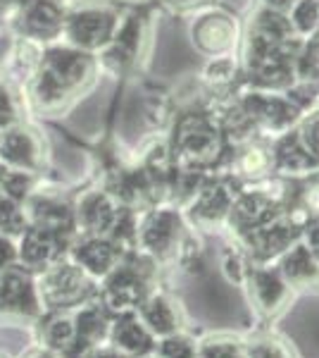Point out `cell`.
<instances>
[{
  "mask_svg": "<svg viewBox=\"0 0 319 358\" xmlns=\"http://www.w3.org/2000/svg\"><path fill=\"white\" fill-rule=\"evenodd\" d=\"M246 358H295L293 349L276 334H255L243 339Z\"/></svg>",
  "mask_w": 319,
  "mask_h": 358,
  "instance_id": "484cf974",
  "label": "cell"
},
{
  "mask_svg": "<svg viewBox=\"0 0 319 358\" xmlns=\"http://www.w3.org/2000/svg\"><path fill=\"white\" fill-rule=\"evenodd\" d=\"M155 342L158 339L148 332V327L138 320L136 313H126L112 317V325L107 332V344L121 351L129 358H143L155 351Z\"/></svg>",
  "mask_w": 319,
  "mask_h": 358,
  "instance_id": "d6986e66",
  "label": "cell"
},
{
  "mask_svg": "<svg viewBox=\"0 0 319 358\" xmlns=\"http://www.w3.org/2000/svg\"><path fill=\"white\" fill-rule=\"evenodd\" d=\"M191 34H193V43L198 45V50L210 57H224L236 45L239 27L226 13L212 10L195 20Z\"/></svg>",
  "mask_w": 319,
  "mask_h": 358,
  "instance_id": "e0dca14e",
  "label": "cell"
},
{
  "mask_svg": "<svg viewBox=\"0 0 319 358\" xmlns=\"http://www.w3.org/2000/svg\"><path fill=\"white\" fill-rule=\"evenodd\" d=\"M274 265L293 292L319 287V261L307 251L303 241H295L291 248H286Z\"/></svg>",
  "mask_w": 319,
  "mask_h": 358,
  "instance_id": "44dd1931",
  "label": "cell"
},
{
  "mask_svg": "<svg viewBox=\"0 0 319 358\" xmlns=\"http://www.w3.org/2000/svg\"><path fill=\"white\" fill-rule=\"evenodd\" d=\"M24 122L22 120V101L8 82H0V131Z\"/></svg>",
  "mask_w": 319,
  "mask_h": 358,
  "instance_id": "4dcf8cb0",
  "label": "cell"
},
{
  "mask_svg": "<svg viewBox=\"0 0 319 358\" xmlns=\"http://www.w3.org/2000/svg\"><path fill=\"white\" fill-rule=\"evenodd\" d=\"M0 358H8V356H5V354H0Z\"/></svg>",
  "mask_w": 319,
  "mask_h": 358,
  "instance_id": "ab89813d",
  "label": "cell"
},
{
  "mask_svg": "<svg viewBox=\"0 0 319 358\" xmlns=\"http://www.w3.org/2000/svg\"><path fill=\"white\" fill-rule=\"evenodd\" d=\"M72 241L65 236L48 232L36 224H27V229L15 239V258L20 268L29 273H40L48 265L57 263L67 256V248Z\"/></svg>",
  "mask_w": 319,
  "mask_h": 358,
  "instance_id": "30bf717a",
  "label": "cell"
},
{
  "mask_svg": "<svg viewBox=\"0 0 319 358\" xmlns=\"http://www.w3.org/2000/svg\"><path fill=\"white\" fill-rule=\"evenodd\" d=\"M198 354V339L186 330H179L155 342V358H195Z\"/></svg>",
  "mask_w": 319,
  "mask_h": 358,
  "instance_id": "4316f807",
  "label": "cell"
},
{
  "mask_svg": "<svg viewBox=\"0 0 319 358\" xmlns=\"http://www.w3.org/2000/svg\"><path fill=\"white\" fill-rule=\"evenodd\" d=\"M24 210L29 224H36V227H43L48 232H55L69 241L79 234L77 217H74V203H69L62 196L45 194L36 189L24 201Z\"/></svg>",
  "mask_w": 319,
  "mask_h": 358,
  "instance_id": "4fadbf2b",
  "label": "cell"
},
{
  "mask_svg": "<svg viewBox=\"0 0 319 358\" xmlns=\"http://www.w3.org/2000/svg\"><path fill=\"white\" fill-rule=\"evenodd\" d=\"M89 358H129V356H124L121 351H117L114 349L112 344H98V346H94L91 349V354H89Z\"/></svg>",
  "mask_w": 319,
  "mask_h": 358,
  "instance_id": "e575fe53",
  "label": "cell"
},
{
  "mask_svg": "<svg viewBox=\"0 0 319 358\" xmlns=\"http://www.w3.org/2000/svg\"><path fill=\"white\" fill-rule=\"evenodd\" d=\"M67 256L84 270L94 282L107 277L117 265L124 261L126 253L114 244L110 236H91L77 234L67 248Z\"/></svg>",
  "mask_w": 319,
  "mask_h": 358,
  "instance_id": "7c38bea8",
  "label": "cell"
},
{
  "mask_svg": "<svg viewBox=\"0 0 319 358\" xmlns=\"http://www.w3.org/2000/svg\"><path fill=\"white\" fill-rule=\"evenodd\" d=\"M300 241H303L307 251L319 261V210L307 215V220L300 227Z\"/></svg>",
  "mask_w": 319,
  "mask_h": 358,
  "instance_id": "1f68e13d",
  "label": "cell"
},
{
  "mask_svg": "<svg viewBox=\"0 0 319 358\" xmlns=\"http://www.w3.org/2000/svg\"><path fill=\"white\" fill-rule=\"evenodd\" d=\"M262 3H265V8H269V10H279V13H288V10L293 8L295 0H262Z\"/></svg>",
  "mask_w": 319,
  "mask_h": 358,
  "instance_id": "8d00e7d4",
  "label": "cell"
},
{
  "mask_svg": "<svg viewBox=\"0 0 319 358\" xmlns=\"http://www.w3.org/2000/svg\"><path fill=\"white\" fill-rule=\"evenodd\" d=\"M17 258H15V241L8 239V236H0V270L3 268H10L15 265Z\"/></svg>",
  "mask_w": 319,
  "mask_h": 358,
  "instance_id": "836d02e7",
  "label": "cell"
},
{
  "mask_svg": "<svg viewBox=\"0 0 319 358\" xmlns=\"http://www.w3.org/2000/svg\"><path fill=\"white\" fill-rule=\"evenodd\" d=\"M27 224L29 220L24 206L0 194V236H8L15 241L27 229Z\"/></svg>",
  "mask_w": 319,
  "mask_h": 358,
  "instance_id": "f546056e",
  "label": "cell"
},
{
  "mask_svg": "<svg viewBox=\"0 0 319 358\" xmlns=\"http://www.w3.org/2000/svg\"><path fill=\"white\" fill-rule=\"evenodd\" d=\"M234 196L236 192L231 189L229 182H202L198 192L188 199V222L200 229L222 227V224H226V217H229Z\"/></svg>",
  "mask_w": 319,
  "mask_h": 358,
  "instance_id": "5bb4252c",
  "label": "cell"
},
{
  "mask_svg": "<svg viewBox=\"0 0 319 358\" xmlns=\"http://www.w3.org/2000/svg\"><path fill=\"white\" fill-rule=\"evenodd\" d=\"M186 236L188 234L186 224H184V215L177 208L155 206L138 222L136 251L153 258L155 263H167L172 258H179V251H181Z\"/></svg>",
  "mask_w": 319,
  "mask_h": 358,
  "instance_id": "5b68a950",
  "label": "cell"
},
{
  "mask_svg": "<svg viewBox=\"0 0 319 358\" xmlns=\"http://www.w3.org/2000/svg\"><path fill=\"white\" fill-rule=\"evenodd\" d=\"M288 22L300 38L312 36L319 29V0H295L288 10Z\"/></svg>",
  "mask_w": 319,
  "mask_h": 358,
  "instance_id": "f1b7e54d",
  "label": "cell"
},
{
  "mask_svg": "<svg viewBox=\"0 0 319 358\" xmlns=\"http://www.w3.org/2000/svg\"><path fill=\"white\" fill-rule=\"evenodd\" d=\"M45 160L48 155H45L43 134L31 124L20 122L0 131V163L38 177L45 167Z\"/></svg>",
  "mask_w": 319,
  "mask_h": 358,
  "instance_id": "9c48e42d",
  "label": "cell"
},
{
  "mask_svg": "<svg viewBox=\"0 0 319 358\" xmlns=\"http://www.w3.org/2000/svg\"><path fill=\"white\" fill-rule=\"evenodd\" d=\"M10 17H13V29L20 38H27V41L38 45L62 41L65 8L55 0H29Z\"/></svg>",
  "mask_w": 319,
  "mask_h": 358,
  "instance_id": "52a82bcc",
  "label": "cell"
},
{
  "mask_svg": "<svg viewBox=\"0 0 319 358\" xmlns=\"http://www.w3.org/2000/svg\"><path fill=\"white\" fill-rule=\"evenodd\" d=\"M38 337L40 346H45V349L55 351V354L65 358L79 344L72 310H45V315L40 317Z\"/></svg>",
  "mask_w": 319,
  "mask_h": 358,
  "instance_id": "603a6c76",
  "label": "cell"
},
{
  "mask_svg": "<svg viewBox=\"0 0 319 358\" xmlns=\"http://www.w3.org/2000/svg\"><path fill=\"white\" fill-rule=\"evenodd\" d=\"M36 175L24 170H17L5 163H0V194L24 206V201L36 192Z\"/></svg>",
  "mask_w": 319,
  "mask_h": 358,
  "instance_id": "d4e9b609",
  "label": "cell"
},
{
  "mask_svg": "<svg viewBox=\"0 0 319 358\" xmlns=\"http://www.w3.org/2000/svg\"><path fill=\"white\" fill-rule=\"evenodd\" d=\"M143 358H155V356H153V354H150V356H143Z\"/></svg>",
  "mask_w": 319,
  "mask_h": 358,
  "instance_id": "f35d334b",
  "label": "cell"
},
{
  "mask_svg": "<svg viewBox=\"0 0 319 358\" xmlns=\"http://www.w3.org/2000/svg\"><path fill=\"white\" fill-rule=\"evenodd\" d=\"M22 358H62V356L55 354V351H50V349H45V346H38V349L27 351Z\"/></svg>",
  "mask_w": 319,
  "mask_h": 358,
  "instance_id": "74e56055",
  "label": "cell"
},
{
  "mask_svg": "<svg viewBox=\"0 0 319 358\" xmlns=\"http://www.w3.org/2000/svg\"><path fill=\"white\" fill-rule=\"evenodd\" d=\"M74 327H77V339L84 346H98L107 342V332L112 325V315L103 308L98 296L89 299L72 310Z\"/></svg>",
  "mask_w": 319,
  "mask_h": 358,
  "instance_id": "7402d4cb",
  "label": "cell"
},
{
  "mask_svg": "<svg viewBox=\"0 0 319 358\" xmlns=\"http://www.w3.org/2000/svg\"><path fill=\"white\" fill-rule=\"evenodd\" d=\"M298 134H300V138L305 141V146L310 148V151L319 158V110L307 115L305 122L300 124Z\"/></svg>",
  "mask_w": 319,
  "mask_h": 358,
  "instance_id": "d6a6232c",
  "label": "cell"
},
{
  "mask_svg": "<svg viewBox=\"0 0 319 358\" xmlns=\"http://www.w3.org/2000/svg\"><path fill=\"white\" fill-rule=\"evenodd\" d=\"M195 358H246L243 339L231 337V334H214L198 342V354Z\"/></svg>",
  "mask_w": 319,
  "mask_h": 358,
  "instance_id": "83f0119b",
  "label": "cell"
},
{
  "mask_svg": "<svg viewBox=\"0 0 319 358\" xmlns=\"http://www.w3.org/2000/svg\"><path fill=\"white\" fill-rule=\"evenodd\" d=\"M121 22V15L112 5L86 0L72 8H65V27H62V41L67 45L84 50V53H103L105 45L112 41Z\"/></svg>",
  "mask_w": 319,
  "mask_h": 358,
  "instance_id": "7a4b0ae2",
  "label": "cell"
},
{
  "mask_svg": "<svg viewBox=\"0 0 319 358\" xmlns=\"http://www.w3.org/2000/svg\"><path fill=\"white\" fill-rule=\"evenodd\" d=\"M96 74V55L57 41L45 45L36 72L22 89L29 108L40 115H60L94 84Z\"/></svg>",
  "mask_w": 319,
  "mask_h": 358,
  "instance_id": "6da1fadb",
  "label": "cell"
},
{
  "mask_svg": "<svg viewBox=\"0 0 319 358\" xmlns=\"http://www.w3.org/2000/svg\"><path fill=\"white\" fill-rule=\"evenodd\" d=\"M0 315H20V317L43 315L34 273L20 268L17 263L0 270Z\"/></svg>",
  "mask_w": 319,
  "mask_h": 358,
  "instance_id": "8fae6325",
  "label": "cell"
},
{
  "mask_svg": "<svg viewBox=\"0 0 319 358\" xmlns=\"http://www.w3.org/2000/svg\"><path fill=\"white\" fill-rule=\"evenodd\" d=\"M222 127L205 113L179 120L174 134V151L184 172H205L222 155Z\"/></svg>",
  "mask_w": 319,
  "mask_h": 358,
  "instance_id": "277c9868",
  "label": "cell"
},
{
  "mask_svg": "<svg viewBox=\"0 0 319 358\" xmlns=\"http://www.w3.org/2000/svg\"><path fill=\"white\" fill-rule=\"evenodd\" d=\"M40 308L45 310H74L77 306L96 296L98 282L91 280L69 256L48 265L34 275Z\"/></svg>",
  "mask_w": 319,
  "mask_h": 358,
  "instance_id": "3957f363",
  "label": "cell"
},
{
  "mask_svg": "<svg viewBox=\"0 0 319 358\" xmlns=\"http://www.w3.org/2000/svg\"><path fill=\"white\" fill-rule=\"evenodd\" d=\"M138 320L148 327V332L153 334L155 339L167 337V334H174L179 330H184V308L172 294L153 289L143 299V303L138 306L136 310Z\"/></svg>",
  "mask_w": 319,
  "mask_h": 358,
  "instance_id": "2e32d148",
  "label": "cell"
},
{
  "mask_svg": "<svg viewBox=\"0 0 319 358\" xmlns=\"http://www.w3.org/2000/svg\"><path fill=\"white\" fill-rule=\"evenodd\" d=\"M141 43H143V22L138 17H121L112 41L98 55H101L103 65L107 69L124 72L131 65H136L138 53H141Z\"/></svg>",
  "mask_w": 319,
  "mask_h": 358,
  "instance_id": "ac0fdd59",
  "label": "cell"
},
{
  "mask_svg": "<svg viewBox=\"0 0 319 358\" xmlns=\"http://www.w3.org/2000/svg\"><path fill=\"white\" fill-rule=\"evenodd\" d=\"M272 155H274V172H281L286 177L312 175L319 167V158L305 146L298 129L286 131V134L276 138Z\"/></svg>",
  "mask_w": 319,
  "mask_h": 358,
  "instance_id": "ffe728a7",
  "label": "cell"
},
{
  "mask_svg": "<svg viewBox=\"0 0 319 358\" xmlns=\"http://www.w3.org/2000/svg\"><path fill=\"white\" fill-rule=\"evenodd\" d=\"M241 108L255 129L274 134L276 138L291 131V127L300 120V108L291 101V96L283 98L269 91H253L243 96Z\"/></svg>",
  "mask_w": 319,
  "mask_h": 358,
  "instance_id": "ba28073f",
  "label": "cell"
},
{
  "mask_svg": "<svg viewBox=\"0 0 319 358\" xmlns=\"http://www.w3.org/2000/svg\"><path fill=\"white\" fill-rule=\"evenodd\" d=\"M241 285L248 294V301H251L253 310L260 317L272 320V317L281 315L291 306L293 289L288 287V282L283 280L279 270H276V265L251 263Z\"/></svg>",
  "mask_w": 319,
  "mask_h": 358,
  "instance_id": "8992f818",
  "label": "cell"
},
{
  "mask_svg": "<svg viewBox=\"0 0 319 358\" xmlns=\"http://www.w3.org/2000/svg\"><path fill=\"white\" fill-rule=\"evenodd\" d=\"M121 210L117 196L107 189H89L74 203V217H77L79 234L107 236Z\"/></svg>",
  "mask_w": 319,
  "mask_h": 358,
  "instance_id": "9a60e30c",
  "label": "cell"
},
{
  "mask_svg": "<svg viewBox=\"0 0 319 358\" xmlns=\"http://www.w3.org/2000/svg\"><path fill=\"white\" fill-rule=\"evenodd\" d=\"M236 167L239 175L251 179V182H262L274 172V155L272 148H265L260 143H255L253 138L246 141V146L241 148L239 158H236Z\"/></svg>",
  "mask_w": 319,
  "mask_h": 358,
  "instance_id": "cb8c5ba5",
  "label": "cell"
},
{
  "mask_svg": "<svg viewBox=\"0 0 319 358\" xmlns=\"http://www.w3.org/2000/svg\"><path fill=\"white\" fill-rule=\"evenodd\" d=\"M162 3L172 10H193V8H202L210 0H162Z\"/></svg>",
  "mask_w": 319,
  "mask_h": 358,
  "instance_id": "d590c367",
  "label": "cell"
}]
</instances>
